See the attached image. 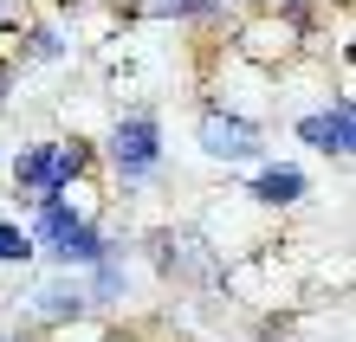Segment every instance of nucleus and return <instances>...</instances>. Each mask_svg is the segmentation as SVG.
I'll use <instances>...</instances> for the list:
<instances>
[{
	"instance_id": "obj_4",
	"label": "nucleus",
	"mask_w": 356,
	"mask_h": 342,
	"mask_svg": "<svg viewBox=\"0 0 356 342\" xmlns=\"http://www.w3.org/2000/svg\"><path fill=\"white\" fill-rule=\"evenodd\" d=\"M117 239H111V232H104L97 220H78L72 232H65V239H58V246H46V259L58 265V271H91L97 259H117Z\"/></svg>"
},
{
	"instance_id": "obj_13",
	"label": "nucleus",
	"mask_w": 356,
	"mask_h": 342,
	"mask_svg": "<svg viewBox=\"0 0 356 342\" xmlns=\"http://www.w3.org/2000/svg\"><path fill=\"white\" fill-rule=\"evenodd\" d=\"M0 26H7V13H0Z\"/></svg>"
},
{
	"instance_id": "obj_9",
	"label": "nucleus",
	"mask_w": 356,
	"mask_h": 342,
	"mask_svg": "<svg viewBox=\"0 0 356 342\" xmlns=\"http://www.w3.org/2000/svg\"><path fill=\"white\" fill-rule=\"evenodd\" d=\"M123 291H130V277H123V265H117V259H97V265H91V291H85V304L111 310Z\"/></svg>"
},
{
	"instance_id": "obj_10",
	"label": "nucleus",
	"mask_w": 356,
	"mask_h": 342,
	"mask_svg": "<svg viewBox=\"0 0 356 342\" xmlns=\"http://www.w3.org/2000/svg\"><path fill=\"white\" fill-rule=\"evenodd\" d=\"M149 13L156 19H214L220 0H149Z\"/></svg>"
},
{
	"instance_id": "obj_5",
	"label": "nucleus",
	"mask_w": 356,
	"mask_h": 342,
	"mask_svg": "<svg viewBox=\"0 0 356 342\" xmlns=\"http://www.w3.org/2000/svg\"><path fill=\"white\" fill-rule=\"evenodd\" d=\"M305 194H311V181H305L298 162H272V168H259V175H253V200H259V207H298Z\"/></svg>"
},
{
	"instance_id": "obj_2",
	"label": "nucleus",
	"mask_w": 356,
	"mask_h": 342,
	"mask_svg": "<svg viewBox=\"0 0 356 342\" xmlns=\"http://www.w3.org/2000/svg\"><path fill=\"white\" fill-rule=\"evenodd\" d=\"M195 136H201V148L214 162H253L259 148H266V130H259L253 117H240V110H207L195 123Z\"/></svg>"
},
{
	"instance_id": "obj_11",
	"label": "nucleus",
	"mask_w": 356,
	"mask_h": 342,
	"mask_svg": "<svg viewBox=\"0 0 356 342\" xmlns=\"http://www.w3.org/2000/svg\"><path fill=\"white\" fill-rule=\"evenodd\" d=\"M33 239H26V226H13V220H0V259H7V265H26L33 259Z\"/></svg>"
},
{
	"instance_id": "obj_8",
	"label": "nucleus",
	"mask_w": 356,
	"mask_h": 342,
	"mask_svg": "<svg viewBox=\"0 0 356 342\" xmlns=\"http://www.w3.org/2000/svg\"><path fill=\"white\" fill-rule=\"evenodd\" d=\"M52 148H58V142H33V148H19V155H13V187H19V194H39V187H46Z\"/></svg>"
},
{
	"instance_id": "obj_3",
	"label": "nucleus",
	"mask_w": 356,
	"mask_h": 342,
	"mask_svg": "<svg viewBox=\"0 0 356 342\" xmlns=\"http://www.w3.org/2000/svg\"><path fill=\"white\" fill-rule=\"evenodd\" d=\"M298 136H305L311 148H324V155L350 162V155H356V110H350V97L324 103V110H305V117H298Z\"/></svg>"
},
{
	"instance_id": "obj_1",
	"label": "nucleus",
	"mask_w": 356,
	"mask_h": 342,
	"mask_svg": "<svg viewBox=\"0 0 356 342\" xmlns=\"http://www.w3.org/2000/svg\"><path fill=\"white\" fill-rule=\"evenodd\" d=\"M104 155H111V168H117L123 181H143L162 162V123L149 110H123L111 123V136H104Z\"/></svg>"
},
{
	"instance_id": "obj_7",
	"label": "nucleus",
	"mask_w": 356,
	"mask_h": 342,
	"mask_svg": "<svg viewBox=\"0 0 356 342\" xmlns=\"http://www.w3.org/2000/svg\"><path fill=\"white\" fill-rule=\"evenodd\" d=\"M78 220H85V213H78L72 200H39L33 226H26V239H33V246H58V239H65V232H72Z\"/></svg>"
},
{
	"instance_id": "obj_12",
	"label": "nucleus",
	"mask_w": 356,
	"mask_h": 342,
	"mask_svg": "<svg viewBox=\"0 0 356 342\" xmlns=\"http://www.w3.org/2000/svg\"><path fill=\"white\" fill-rule=\"evenodd\" d=\"M7 97H13V65L0 58V103H7Z\"/></svg>"
},
{
	"instance_id": "obj_6",
	"label": "nucleus",
	"mask_w": 356,
	"mask_h": 342,
	"mask_svg": "<svg viewBox=\"0 0 356 342\" xmlns=\"http://www.w3.org/2000/svg\"><path fill=\"white\" fill-rule=\"evenodd\" d=\"M33 310H39V316H52V323H85V310H91V304H85V291L65 277V284L33 291Z\"/></svg>"
}]
</instances>
